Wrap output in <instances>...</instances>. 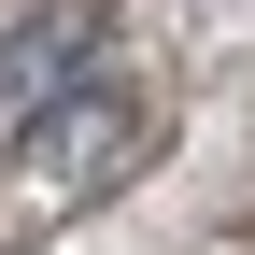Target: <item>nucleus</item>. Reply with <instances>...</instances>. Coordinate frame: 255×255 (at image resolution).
<instances>
[{
  "mask_svg": "<svg viewBox=\"0 0 255 255\" xmlns=\"http://www.w3.org/2000/svg\"><path fill=\"white\" fill-rule=\"evenodd\" d=\"M142 156H156V100H128V85L57 100V142H43L57 199H100V184H114V170H142Z\"/></svg>",
  "mask_w": 255,
  "mask_h": 255,
  "instance_id": "obj_1",
  "label": "nucleus"
},
{
  "mask_svg": "<svg viewBox=\"0 0 255 255\" xmlns=\"http://www.w3.org/2000/svg\"><path fill=\"white\" fill-rule=\"evenodd\" d=\"M71 43H85L71 14H57V28H14V43H0V114H28V100H43V85L71 71Z\"/></svg>",
  "mask_w": 255,
  "mask_h": 255,
  "instance_id": "obj_2",
  "label": "nucleus"
}]
</instances>
